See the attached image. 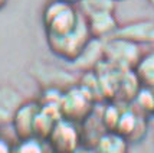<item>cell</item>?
<instances>
[{
    "mask_svg": "<svg viewBox=\"0 0 154 153\" xmlns=\"http://www.w3.org/2000/svg\"><path fill=\"white\" fill-rule=\"evenodd\" d=\"M85 20L76 5L62 0H48L42 9V26L46 38H60L72 33Z\"/></svg>",
    "mask_w": 154,
    "mask_h": 153,
    "instance_id": "obj_1",
    "label": "cell"
},
{
    "mask_svg": "<svg viewBox=\"0 0 154 153\" xmlns=\"http://www.w3.org/2000/svg\"><path fill=\"white\" fill-rule=\"evenodd\" d=\"M95 107L97 101L81 84L72 85L62 93L60 98L62 119H66L81 126L94 116Z\"/></svg>",
    "mask_w": 154,
    "mask_h": 153,
    "instance_id": "obj_2",
    "label": "cell"
},
{
    "mask_svg": "<svg viewBox=\"0 0 154 153\" xmlns=\"http://www.w3.org/2000/svg\"><path fill=\"white\" fill-rule=\"evenodd\" d=\"M7 2H9V0H0V10H3V9L6 7Z\"/></svg>",
    "mask_w": 154,
    "mask_h": 153,
    "instance_id": "obj_18",
    "label": "cell"
},
{
    "mask_svg": "<svg viewBox=\"0 0 154 153\" xmlns=\"http://www.w3.org/2000/svg\"><path fill=\"white\" fill-rule=\"evenodd\" d=\"M76 7L84 16H88L104 10H115V3L112 0H79Z\"/></svg>",
    "mask_w": 154,
    "mask_h": 153,
    "instance_id": "obj_15",
    "label": "cell"
},
{
    "mask_svg": "<svg viewBox=\"0 0 154 153\" xmlns=\"http://www.w3.org/2000/svg\"><path fill=\"white\" fill-rule=\"evenodd\" d=\"M89 146L97 153H130V142L114 130H104Z\"/></svg>",
    "mask_w": 154,
    "mask_h": 153,
    "instance_id": "obj_10",
    "label": "cell"
},
{
    "mask_svg": "<svg viewBox=\"0 0 154 153\" xmlns=\"http://www.w3.org/2000/svg\"><path fill=\"white\" fill-rule=\"evenodd\" d=\"M46 142L52 153H72L84 145V132L79 124L60 119L52 127Z\"/></svg>",
    "mask_w": 154,
    "mask_h": 153,
    "instance_id": "obj_5",
    "label": "cell"
},
{
    "mask_svg": "<svg viewBox=\"0 0 154 153\" xmlns=\"http://www.w3.org/2000/svg\"><path fill=\"white\" fill-rule=\"evenodd\" d=\"M23 103L20 93L9 85L0 87V124H7L12 121L14 111Z\"/></svg>",
    "mask_w": 154,
    "mask_h": 153,
    "instance_id": "obj_11",
    "label": "cell"
},
{
    "mask_svg": "<svg viewBox=\"0 0 154 153\" xmlns=\"http://www.w3.org/2000/svg\"><path fill=\"white\" fill-rule=\"evenodd\" d=\"M112 2H114V3H117V2H122V0H112Z\"/></svg>",
    "mask_w": 154,
    "mask_h": 153,
    "instance_id": "obj_21",
    "label": "cell"
},
{
    "mask_svg": "<svg viewBox=\"0 0 154 153\" xmlns=\"http://www.w3.org/2000/svg\"><path fill=\"white\" fill-rule=\"evenodd\" d=\"M62 2H66V3H72V5H76L79 0H62Z\"/></svg>",
    "mask_w": 154,
    "mask_h": 153,
    "instance_id": "obj_19",
    "label": "cell"
},
{
    "mask_svg": "<svg viewBox=\"0 0 154 153\" xmlns=\"http://www.w3.org/2000/svg\"><path fill=\"white\" fill-rule=\"evenodd\" d=\"M0 153H13V145L3 137H0Z\"/></svg>",
    "mask_w": 154,
    "mask_h": 153,
    "instance_id": "obj_16",
    "label": "cell"
},
{
    "mask_svg": "<svg viewBox=\"0 0 154 153\" xmlns=\"http://www.w3.org/2000/svg\"><path fill=\"white\" fill-rule=\"evenodd\" d=\"M39 110L40 106L38 100H23V103L17 107L10 121L17 140L27 139L33 136L35 120H36Z\"/></svg>",
    "mask_w": 154,
    "mask_h": 153,
    "instance_id": "obj_7",
    "label": "cell"
},
{
    "mask_svg": "<svg viewBox=\"0 0 154 153\" xmlns=\"http://www.w3.org/2000/svg\"><path fill=\"white\" fill-rule=\"evenodd\" d=\"M13 153H52V150L45 139L32 136L17 140V143L13 145Z\"/></svg>",
    "mask_w": 154,
    "mask_h": 153,
    "instance_id": "obj_14",
    "label": "cell"
},
{
    "mask_svg": "<svg viewBox=\"0 0 154 153\" xmlns=\"http://www.w3.org/2000/svg\"><path fill=\"white\" fill-rule=\"evenodd\" d=\"M114 36L127 39L140 46L143 45H153L154 46V20L137 19L124 23V25H120Z\"/></svg>",
    "mask_w": 154,
    "mask_h": 153,
    "instance_id": "obj_9",
    "label": "cell"
},
{
    "mask_svg": "<svg viewBox=\"0 0 154 153\" xmlns=\"http://www.w3.org/2000/svg\"><path fill=\"white\" fill-rule=\"evenodd\" d=\"M91 39L92 38L89 35L87 22L84 20L81 26L72 33L60 36V38H46V43L49 51L58 58L66 62H75L79 58L81 53L84 52L87 45L91 42Z\"/></svg>",
    "mask_w": 154,
    "mask_h": 153,
    "instance_id": "obj_4",
    "label": "cell"
},
{
    "mask_svg": "<svg viewBox=\"0 0 154 153\" xmlns=\"http://www.w3.org/2000/svg\"><path fill=\"white\" fill-rule=\"evenodd\" d=\"M72 153H97V152L94 150L92 146H89V145H82V146L78 147V149Z\"/></svg>",
    "mask_w": 154,
    "mask_h": 153,
    "instance_id": "obj_17",
    "label": "cell"
},
{
    "mask_svg": "<svg viewBox=\"0 0 154 153\" xmlns=\"http://www.w3.org/2000/svg\"><path fill=\"white\" fill-rule=\"evenodd\" d=\"M143 55L140 45L122 38H109L102 43V61L120 71H133Z\"/></svg>",
    "mask_w": 154,
    "mask_h": 153,
    "instance_id": "obj_3",
    "label": "cell"
},
{
    "mask_svg": "<svg viewBox=\"0 0 154 153\" xmlns=\"http://www.w3.org/2000/svg\"><path fill=\"white\" fill-rule=\"evenodd\" d=\"M130 106L146 117L154 116V88L140 87L135 93L134 98L131 100Z\"/></svg>",
    "mask_w": 154,
    "mask_h": 153,
    "instance_id": "obj_13",
    "label": "cell"
},
{
    "mask_svg": "<svg viewBox=\"0 0 154 153\" xmlns=\"http://www.w3.org/2000/svg\"><path fill=\"white\" fill-rule=\"evenodd\" d=\"M148 3H150V5H151V6H154V0H147Z\"/></svg>",
    "mask_w": 154,
    "mask_h": 153,
    "instance_id": "obj_20",
    "label": "cell"
},
{
    "mask_svg": "<svg viewBox=\"0 0 154 153\" xmlns=\"http://www.w3.org/2000/svg\"><path fill=\"white\" fill-rule=\"evenodd\" d=\"M133 72L141 87L154 88V49L143 52L133 68Z\"/></svg>",
    "mask_w": 154,
    "mask_h": 153,
    "instance_id": "obj_12",
    "label": "cell"
},
{
    "mask_svg": "<svg viewBox=\"0 0 154 153\" xmlns=\"http://www.w3.org/2000/svg\"><path fill=\"white\" fill-rule=\"evenodd\" d=\"M84 18H85L91 38L98 40H107L112 38L121 25L120 20L115 16V10H104V12L88 14Z\"/></svg>",
    "mask_w": 154,
    "mask_h": 153,
    "instance_id": "obj_8",
    "label": "cell"
},
{
    "mask_svg": "<svg viewBox=\"0 0 154 153\" xmlns=\"http://www.w3.org/2000/svg\"><path fill=\"white\" fill-rule=\"evenodd\" d=\"M148 130V119L140 114L130 104H124L114 132L120 133L131 143H138L146 137Z\"/></svg>",
    "mask_w": 154,
    "mask_h": 153,
    "instance_id": "obj_6",
    "label": "cell"
}]
</instances>
